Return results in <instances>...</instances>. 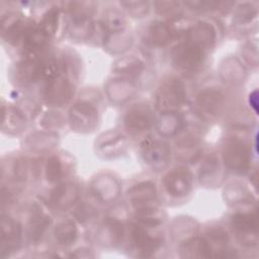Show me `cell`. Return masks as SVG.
I'll list each match as a JSON object with an SVG mask.
<instances>
[{
  "mask_svg": "<svg viewBox=\"0 0 259 259\" xmlns=\"http://www.w3.org/2000/svg\"><path fill=\"white\" fill-rule=\"evenodd\" d=\"M185 100L183 83L176 78L166 80L156 94V106L162 113H176Z\"/></svg>",
  "mask_w": 259,
  "mask_h": 259,
  "instance_id": "6da1fadb",
  "label": "cell"
},
{
  "mask_svg": "<svg viewBox=\"0 0 259 259\" xmlns=\"http://www.w3.org/2000/svg\"><path fill=\"white\" fill-rule=\"evenodd\" d=\"M224 162L228 169L242 174L250 167V153L247 146L238 139H230L223 149Z\"/></svg>",
  "mask_w": 259,
  "mask_h": 259,
  "instance_id": "7a4b0ae2",
  "label": "cell"
},
{
  "mask_svg": "<svg viewBox=\"0 0 259 259\" xmlns=\"http://www.w3.org/2000/svg\"><path fill=\"white\" fill-rule=\"evenodd\" d=\"M171 57L173 64L178 69L194 71L202 65L204 51L188 40L176 46L172 51Z\"/></svg>",
  "mask_w": 259,
  "mask_h": 259,
  "instance_id": "3957f363",
  "label": "cell"
},
{
  "mask_svg": "<svg viewBox=\"0 0 259 259\" xmlns=\"http://www.w3.org/2000/svg\"><path fill=\"white\" fill-rule=\"evenodd\" d=\"M69 119L74 131L80 133L92 132L98 123V111L92 104L80 101L71 107Z\"/></svg>",
  "mask_w": 259,
  "mask_h": 259,
  "instance_id": "277c9868",
  "label": "cell"
},
{
  "mask_svg": "<svg viewBox=\"0 0 259 259\" xmlns=\"http://www.w3.org/2000/svg\"><path fill=\"white\" fill-rule=\"evenodd\" d=\"M231 224L240 242L246 246L257 244V215L255 212H237L232 217Z\"/></svg>",
  "mask_w": 259,
  "mask_h": 259,
  "instance_id": "5b68a950",
  "label": "cell"
},
{
  "mask_svg": "<svg viewBox=\"0 0 259 259\" xmlns=\"http://www.w3.org/2000/svg\"><path fill=\"white\" fill-rule=\"evenodd\" d=\"M74 88L72 83L64 76H58L50 81L46 86L44 98L48 104L53 106H62L72 97Z\"/></svg>",
  "mask_w": 259,
  "mask_h": 259,
  "instance_id": "8992f818",
  "label": "cell"
},
{
  "mask_svg": "<svg viewBox=\"0 0 259 259\" xmlns=\"http://www.w3.org/2000/svg\"><path fill=\"white\" fill-rule=\"evenodd\" d=\"M192 174L186 168H176L168 172L163 183L167 192L175 197L187 195L192 189Z\"/></svg>",
  "mask_w": 259,
  "mask_h": 259,
  "instance_id": "52a82bcc",
  "label": "cell"
},
{
  "mask_svg": "<svg viewBox=\"0 0 259 259\" xmlns=\"http://www.w3.org/2000/svg\"><path fill=\"white\" fill-rule=\"evenodd\" d=\"M156 194L155 183L151 181L140 182L127 191V196L137 210L156 207Z\"/></svg>",
  "mask_w": 259,
  "mask_h": 259,
  "instance_id": "ba28073f",
  "label": "cell"
},
{
  "mask_svg": "<svg viewBox=\"0 0 259 259\" xmlns=\"http://www.w3.org/2000/svg\"><path fill=\"white\" fill-rule=\"evenodd\" d=\"M142 155L144 160L154 169L160 170L164 168L170 159L169 147L161 142L148 140L142 144Z\"/></svg>",
  "mask_w": 259,
  "mask_h": 259,
  "instance_id": "9c48e42d",
  "label": "cell"
},
{
  "mask_svg": "<svg viewBox=\"0 0 259 259\" xmlns=\"http://www.w3.org/2000/svg\"><path fill=\"white\" fill-rule=\"evenodd\" d=\"M224 104V95L214 89H205L201 91L195 100L197 111L203 117H213L222 109Z\"/></svg>",
  "mask_w": 259,
  "mask_h": 259,
  "instance_id": "30bf717a",
  "label": "cell"
},
{
  "mask_svg": "<svg viewBox=\"0 0 259 259\" xmlns=\"http://www.w3.org/2000/svg\"><path fill=\"white\" fill-rule=\"evenodd\" d=\"M123 121L125 128L130 133L138 134L148 130L152 124L153 118L148 107L136 105L126 112Z\"/></svg>",
  "mask_w": 259,
  "mask_h": 259,
  "instance_id": "8fae6325",
  "label": "cell"
},
{
  "mask_svg": "<svg viewBox=\"0 0 259 259\" xmlns=\"http://www.w3.org/2000/svg\"><path fill=\"white\" fill-rule=\"evenodd\" d=\"M96 148L106 157L120 155L126 149V140L120 133L109 131L99 136L96 141Z\"/></svg>",
  "mask_w": 259,
  "mask_h": 259,
  "instance_id": "7c38bea8",
  "label": "cell"
},
{
  "mask_svg": "<svg viewBox=\"0 0 259 259\" xmlns=\"http://www.w3.org/2000/svg\"><path fill=\"white\" fill-rule=\"evenodd\" d=\"M131 237L134 246L143 253V256H148L150 253L155 252L162 243L161 238L150 236L146 229L137 225L133 226Z\"/></svg>",
  "mask_w": 259,
  "mask_h": 259,
  "instance_id": "4fadbf2b",
  "label": "cell"
},
{
  "mask_svg": "<svg viewBox=\"0 0 259 259\" xmlns=\"http://www.w3.org/2000/svg\"><path fill=\"white\" fill-rule=\"evenodd\" d=\"M188 40L197 47L205 50L212 47L215 40V30L207 22H198L188 31Z\"/></svg>",
  "mask_w": 259,
  "mask_h": 259,
  "instance_id": "5bb4252c",
  "label": "cell"
},
{
  "mask_svg": "<svg viewBox=\"0 0 259 259\" xmlns=\"http://www.w3.org/2000/svg\"><path fill=\"white\" fill-rule=\"evenodd\" d=\"M92 190L99 199L109 202L118 196L119 186L113 177L102 175L93 181Z\"/></svg>",
  "mask_w": 259,
  "mask_h": 259,
  "instance_id": "9a60e30c",
  "label": "cell"
},
{
  "mask_svg": "<svg viewBox=\"0 0 259 259\" xmlns=\"http://www.w3.org/2000/svg\"><path fill=\"white\" fill-rule=\"evenodd\" d=\"M79 196L77 186L74 184H60L54 188L51 193V202L57 207L66 208L72 205Z\"/></svg>",
  "mask_w": 259,
  "mask_h": 259,
  "instance_id": "2e32d148",
  "label": "cell"
},
{
  "mask_svg": "<svg viewBox=\"0 0 259 259\" xmlns=\"http://www.w3.org/2000/svg\"><path fill=\"white\" fill-rule=\"evenodd\" d=\"M213 251L206 239L193 238L186 241L181 246V254L183 257L208 258L213 256Z\"/></svg>",
  "mask_w": 259,
  "mask_h": 259,
  "instance_id": "e0dca14e",
  "label": "cell"
},
{
  "mask_svg": "<svg viewBox=\"0 0 259 259\" xmlns=\"http://www.w3.org/2000/svg\"><path fill=\"white\" fill-rule=\"evenodd\" d=\"M174 32L171 29L169 23L162 21L153 22L148 28L147 37L148 40L156 47H162L167 45L173 37Z\"/></svg>",
  "mask_w": 259,
  "mask_h": 259,
  "instance_id": "ac0fdd59",
  "label": "cell"
},
{
  "mask_svg": "<svg viewBox=\"0 0 259 259\" xmlns=\"http://www.w3.org/2000/svg\"><path fill=\"white\" fill-rule=\"evenodd\" d=\"M1 243L2 248L10 249L18 243L20 238V227L9 217H2L1 219Z\"/></svg>",
  "mask_w": 259,
  "mask_h": 259,
  "instance_id": "d6986e66",
  "label": "cell"
},
{
  "mask_svg": "<svg viewBox=\"0 0 259 259\" xmlns=\"http://www.w3.org/2000/svg\"><path fill=\"white\" fill-rule=\"evenodd\" d=\"M26 125L24 115L14 107H3L2 128L9 134H19Z\"/></svg>",
  "mask_w": 259,
  "mask_h": 259,
  "instance_id": "ffe728a7",
  "label": "cell"
},
{
  "mask_svg": "<svg viewBox=\"0 0 259 259\" xmlns=\"http://www.w3.org/2000/svg\"><path fill=\"white\" fill-rule=\"evenodd\" d=\"M98 238H102L101 244L103 245H115L120 242L123 235V229L120 223L116 220L110 219L104 222L99 229Z\"/></svg>",
  "mask_w": 259,
  "mask_h": 259,
  "instance_id": "44dd1931",
  "label": "cell"
},
{
  "mask_svg": "<svg viewBox=\"0 0 259 259\" xmlns=\"http://www.w3.org/2000/svg\"><path fill=\"white\" fill-rule=\"evenodd\" d=\"M108 97L113 102H122L128 99L135 92V86L133 83L125 79L112 80L106 88Z\"/></svg>",
  "mask_w": 259,
  "mask_h": 259,
  "instance_id": "7402d4cb",
  "label": "cell"
},
{
  "mask_svg": "<svg viewBox=\"0 0 259 259\" xmlns=\"http://www.w3.org/2000/svg\"><path fill=\"white\" fill-rule=\"evenodd\" d=\"M51 224V218L40 210H35L32 213L30 219L29 228H28V237L30 241L36 242L38 241L44 233L46 232L47 228Z\"/></svg>",
  "mask_w": 259,
  "mask_h": 259,
  "instance_id": "603a6c76",
  "label": "cell"
},
{
  "mask_svg": "<svg viewBox=\"0 0 259 259\" xmlns=\"http://www.w3.org/2000/svg\"><path fill=\"white\" fill-rule=\"evenodd\" d=\"M57 241L64 246L73 244L77 238V228L72 221H64L57 225L55 229Z\"/></svg>",
  "mask_w": 259,
  "mask_h": 259,
  "instance_id": "cb8c5ba5",
  "label": "cell"
},
{
  "mask_svg": "<svg viewBox=\"0 0 259 259\" xmlns=\"http://www.w3.org/2000/svg\"><path fill=\"white\" fill-rule=\"evenodd\" d=\"M143 62L133 56H127L117 60L113 66V70L115 72L126 75H137L143 70Z\"/></svg>",
  "mask_w": 259,
  "mask_h": 259,
  "instance_id": "d4e9b609",
  "label": "cell"
},
{
  "mask_svg": "<svg viewBox=\"0 0 259 259\" xmlns=\"http://www.w3.org/2000/svg\"><path fill=\"white\" fill-rule=\"evenodd\" d=\"M58 22H59V9L56 7H52L44 15L39 24V29L48 37H50L56 33V30L58 28Z\"/></svg>",
  "mask_w": 259,
  "mask_h": 259,
  "instance_id": "484cf974",
  "label": "cell"
},
{
  "mask_svg": "<svg viewBox=\"0 0 259 259\" xmlns=\"http://www.w3.org/2000/svg\"><path fill=\"white\" fill-rule=\"evenodd\" d=\"M177 153L180 158L187 161H193L199 156V148L195 140L187 138L177 145Z\"/></svg>",
  "mask_w": 259,
  "mask_h": 259,
  "instance_id": "4316f807",
  "label": "cell"
},
{
  "mask_svg": "<svg viewBox=\"0 0 259 259\" xmlns=\"http://www.w3.org/2000/svg\"><path fill=\"white\" fill-rule=\"evenodd\" d=\"M180 120L176 113H162V117L158 123V130L163 136L174 135L179 128Z\"/></svg>",
  "mask_w": 259,
  "mask_h": 259,
  "instance_id": "83f0119b",
  "label": "cell"
},
{
  "mask_svg": "<svg viewBox=\"0 0 259 259\" xmlns=\"http://www.w3.org/2000/svg\"><path fill=\"white\" fill-rule=\"evenodd\" d=\"M102 24L104 27L111 32H120L125 26V19L121 13L115 10L107 11L104 15Z\"/></svg>",
  "mask_w": 259,
  "mask_h": 259,
  "instance_id": "f1b7e54d",
  "label": "cell"
},
{
  "mask_svg": "<svg viewBox=\"0 0 259 259\" xmlns=\"http://www.w3.org/2000/svg\"><path fill=\"white\" fill-rule=\"evenodd\" d=\"M63 176V166L57 156L48 159L46 165V178L51 183H57Z\"/></svg>",
  "mask_w": 259,
  "mask_h": 259,
  "instance_id": "f546056e",
  "label": "cell"
},
{
  "mask_svg": "<svg viewBox=\"0 0 259 259\" xmlns=\"http://www.w3.org/2000/svg\"><path fill=\"white\" fill-rule=\"evenodd\" d=\"M219 172H220V164H219L217 157L214 155L209 156L205 160L204 164L201 166V169H200L199 177H200L201 182L204 183L206 180L211 179L210 185H212V180L215 179L217 174Z\"/></svg>",
  "mask_w": 259,
  "mask_h": 259,
  "instance_id": "4dcf8cb0",
  "label": "cell"
},
{
  "mask_svg": "<svg viewBox=\"0 0 259 259\" xmlns=\"http://www.w3.org/2000/svg\"><path fill=\"white\" fill-rule=\"evenodd\" d=\"M228 241H229L228 234L221 228L211 229L207 233V242L211 246L212 251H213V246L215 245V246H219L220 251L223 252L226 244L228 243Z\"/></svg>",
  "mask_w": 259,
  "mask_h": 259,
  "instance_id": "1f68e13d",
  "label": "cell"
},
{
  "mask_svg": "<svg viewBox=\"0 0 259 259\" xmlns=\"http://www.w3.org/2000/svg\"><path fill=\"white\" fill-rule=\"evenodd\" d=\"M120 4L135 17H142L149 10V3L145 1H122Z\"/></svg>",
  "mask_w": 259,
  "mask_h": 259,
  "instance_id": "d6a6232c",
  "label": "cell"
},
{
  "mask_svg": "<svg viewBox=\"0 0 259 259\" xmlns=\"http://www.w3.org/2000/svg\"><path fill=\"white\" fill-rule=\"evenodd\" d=\"M256 14L257 10L252 4L244 3L238 6L235 16L239 22H249L256 16Z\"/></svg>",
  "mask_w": 259,
  "mask_h": 259,
  "instance_id": "836d02e7",
  "label": "cell"
},
{
  "mask_svg": "<svg viewBox=\"0 0 259 259\" xmlns=\"http://www.w3.org/2000/svg\"><path fill=\"white\" fill-rule=\"evenodd\" d=\"M107 39L109 40H113L110 46H109V49L112 50V52L116 53V52H120L122 50H126V48L128 46H131L132 44V39L130 36L127 35H122L120 36L119 34H115V37H113V39L107 37ZM106 39V40H107Z\"/></svg>",
  "mask_w": 259,
  "mask_h": 259,
  "instance_id": "e575fe53",
  "label": "cell"
},
{
  "mask_svg": "<svg viewBox=\"0 0 259 259\" xmlns=\"http://www.w3.org/2000/svg\"><path fill=\"white\" fill-rule=\"evenodd\" d=\"M27 170H28V166L26 161L24 159L17 160L15 162L14 169H13L15 179L18 181H24L27 176Z\"/></svg>",
  "mask_w": 259,
  "mask_h": 259,
  "instance_id": "d590c367",
  "label": "cell"
},
{
  "mask_svg": "<svg viewBox=\"0 0 259 259\" xmlns=\"http://www.w3.org/2000/svg\"><path fill=\"white\" fill-rule=\"evenodd\" d=\"M63 122H64L63 116L58 112H49L42 118V124L47 127H51V126L58 127V126H61Z\"/></svg>",
  "mask_w": 259,
  "mask_h": 259,
  "instance_id": "8d00e7d4",
  "label": "cell"
},
{
  "mask_svg": "<svg viewBox=\"0 0 259 259\" xmlns=\"http://www.w3.org/2000/svg\"><path fill=\"white\" fill-rule=\"evenodd\" d=\"M157 9L161 14H169L172 13V11H176L179 8V3L174 1H163V2H157Z\"/></svg>",
  "mask_w": 259,
  "mask_h": 259,
  "instance_id": "74e56055",
  "label": "cell"
},
{
  "mask_svg": "<svg viewBox=\"0 0 259 259\" xmlns=\"http://www.w3.org/2000/svg\"><path fill=\"white\" fill-rule=\"evenodd\" d=\"M94 214V209H92L91 207L88 206H80L76 212V217L78 218L79 221L83 222L85 220H88L89 218H91Z\"/></svg>",
  "mask_w": 259,
  "mask_h": 259,
  "instance_id": "f35d334b",
  "label": "cell"
}]
</instances>
